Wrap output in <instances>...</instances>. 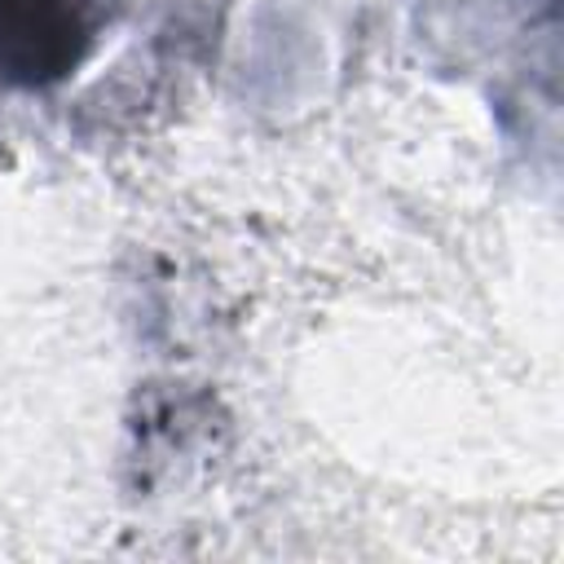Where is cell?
<instances>
[{"label":"cell","instance_id":"6da1fadb","mask_svg":"<svg viewBox=\"0 0 564 564\" xmlns=\"http://www.w3.org/2000/svg\"><path fill=\"white\" fill-rule=\"evenodd\" d=\"M115 0H0V88H53L97 48Z\"/></svg>","mask_w":564,"mask_h":564}]
</instances>
